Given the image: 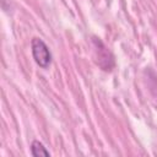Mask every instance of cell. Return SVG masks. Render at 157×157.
Masks as SVG:
<instances>
[{
  "instance_id": "6da1fadb",
  "label": "cell",
  "mask_w": 157,
  "mask_h": 157,
  "mask_svg": "<svg viewBox=\"0 0 157 157\" xmlns=\"http://www.w3.org/2000/svg\"><path fill=\"white\" fill-rule=\"evenodd\" d=\"M32 55L34 61L43 69L48 67L52 61V54L49 52V48L40 38L32 39Z\"/></svg>"
},
{
  "instance_id": "7a4b0ae2",
  "label": "cell",
  "mask_w": 157,
  "mask_h": 157,
  "mask_svg": "<svg viewBox=\"0 0 157 157\" xmlns=\"http://www.w3.org/2000/svg\"><path fill=\"white\" fill-rule=\"evenodd\" d=\"M31 153H32V156H34V157H49L50 156V153H49V151H47L45 150V147L43 146V144L42 142H39V141H33L32 142V145H31Z\"/></svg>"
}]
</instances>
